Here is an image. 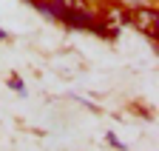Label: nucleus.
<instances>
[{
    "label": "nucleus",
    "instance_id": "1",
    "mask_svg": "<svg viewBox=\"0 0 159 151\" xmlns=\"http://www.w3.org/2000/svg\"><path fill=\"white\" fill-rule=\"evenodd\" d=\"M128 23L136 26L145 37H151L156 43V37H159V14H156V9H134L128 14Z\"/></svg>",
    "mask_w": 159,
    "mask_h": 151
},
{
    "label": "nucleus",
    "instance_id": "2",
    "mask_svg": "<svg viewBox=\"0 0 159 151\" xmlns=\"http://www.w3.org/2000/svg\"><path fill=\"white\" fill-rule=\"evenodd\" d=\"M54 3L63 12H71V14H91L88 0H54Z\"/></svg>",
    "mask_w": 159,
    "mask_h": 151
},
{
    "label": "nucleus",
    "instance_id": "3",
    "mask_svg": "<svg viewBox=\"0 0 159 151\" xmlns=\"http://www.w3.org/2000/svg\"><path fill=\"white\" fill-rule=\"evenodd\" d=\"M11 88H14V91H20V94H23V83H20V80H11Z\"/></svg>",
    "mask_w": 159,
    "mask_h": 151
}]
</instances>
